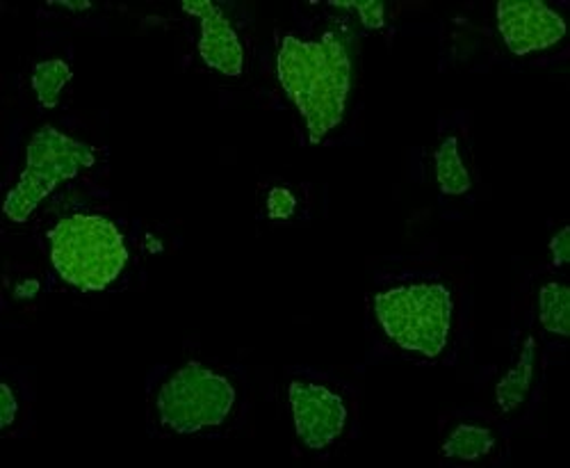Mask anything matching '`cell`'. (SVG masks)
<instances>
[{
  "mask_svg": "<svg viewBox=\"0 0 570 468\" xmlns=\"http://www.w3.org/2000/svg\"><path fill=\"white\" fill-rule=\"evenodd\" d=\"M495 21L504 46L515 58L554 49L568 30L563 17L541 0H502L495 8Z\"/></svg>",
  "mask_w": 570,
  "mask_h": 468,
  "instance_id": "7",
  "label": "cell"
},
{
  "mask_svg": "<svg viewBox=\"0 0 570 468\" xmlns=\"http://www.w3.org/2000/svg\"><path fill=\"white\" fill-rule=\"evenodd\" d=\"M58 8L69 10V12H82V10H89L91 3H58Z\"/></svg>",
  "mask_w": 570,
  "mask_h": 468,
  "instance_id": "18",
  "label": "cell"
},
{
  "mask_svg": "<svg viewBox=\"0 0 570 468\" xmlns=\"http://www.w3.org/2000/svg\"><path fill=\"white\" fill-rule=\"evenodd\" d=\"M46 245L60 279L85 293L110 289L128 263V247L119 226L94 213L62 217L49 231Z\"/></svg>",
  "mask_w": 570,
  "mask_h": 468,
  "instance_id": "4",
  "label": "cell"
},
{
  "mask_svg": "<svg viewBox=\"0 0 570 468\" xmlns=\"http://www.w3.org/2000/svg\"><path fill=\"white\" fill-rule=\"evenodd\" d=\"M71 76V67L60 58L37 62L32 69V89L37 94L39 106L46 110L58 108Z\"/></svg>",
  "mask_w": 570,
  "mask_h": 468,
  "instance_id": "13",
  "label": "cell"
},
{
  "mask_svg": "<svg viewBox=\"0 0 570 468\" xmlns=\"http://www.w3.org/2000/svg\"><path fill=\"white\" fill-rule=\"evenodd\" d=\"M276 74L283 91L299 110L311 145L334 133L352 94V56L347 43L324 32L315 39L283 35L276 53Z\"/></svg>",
  "mask_w": 570,
  "mask_h": 468,
  "instance_id": "2",
  "label": "cell"
},
{
  "mask_svg": "<svg viewBox=\"0 0 570 468\" xmlns=\"http://www.w3.org/2000/svg\"><path fill=\"white\" fill-rule=\"evenodd\" d=\"M539 324L543 332L557 339H568L570 332V291L563 279H550L539 289Z\"/></svg>",
  "mask_w": 570,
  "mask_h": 468,
  "instance_id": "12",
  "label": "cell"
},
{
  "mask_svg": "<svg viewBox=\"0 0 570 468\" xmlns=\"http://www.w3.org/2000/svg\"><path fill=\"white\" fill-rule=\"evenodd\" d=\"M265 208L269 220H291L297 213V197L288 187H272L267 193Z\"/></svg>",
  "mask_w": 570,
  "mask_h": 468,
  "instance_id": "14",
  "label": "cell"
},
{
  "mask_svg": "<svg viewBox=\"0 0 570 468\" xmlns=\"http://www.w3.org/2000/svg\"><path fill=\"white\" fill-rule=\"evenodd\" d=\"M240 374L226 365L185 361L165 368L149 387V426L163 437L226 432L243 407Z\"/></svg>",
  "mask_w": 570,
  "mask_h": 468,
  "instance_id": "1",
  "label": "cell"
},
{
  "mask_svg": "<svg viewBox=\"0 0 570 468\" xmlns=\"http://www.w3.org/2000/svg\"><path fill=\"white\" fill-rule=\"evenodd\" d=\"M539 372V339L528 334L520 343L513 363L495 384V407L502 416H513L528 404Z\"/></svg>",
  "mask_w": 570,
  "mask_h": 468,
  "instance_id": "9",
  "label": "cell"
},
{
  "mask_svg": "<svg viewBox=\"0 0 570 468\" xmlns=\"http://www.w3.org/2000/svg\"><path fill=\"white\" fill-rule=\"evenodd\" d=\"M550 259L557 270H563L570 263V228L561 226L550 241Z\"/></svg>",
  "mask_w": 570,
  "mask_h": 468,
  "instance_id": "17",
  "label": "cell"
},
{
  "mask_svg": "<svg viewBox=\"0 0 570 468\" xmlns=\"http://www.w3.org/2000/svg\"><path fill=\"white\" fill-rule=\"evenodd\" d=\"M434 176L441 195L445 197H463L472 191V174L465 163L461 137L445 135L434 152Z\"/></svg>",
  "mask_w": 570,
  "mask_h": 468,
  "instance_id": "11",
  "label": "cell"
},
{
  "mask_svg": "<svg viewBox=\"0 0 570 468\" xmlns=\"http://www.w3.org/2000/svg\"><path fill=\"white\" fill-rule=\"evenodd\" d=\"M0 398H3V418H0V428H3V432H10L12 426L19 420L21 400L10 382H3V387H0Z\"/></svg>",
  "mask_w": 570,
  "mask_h": 468,
  "instance_id": "16",
  "label": "cell"
},
{
  "mask_svg": "<svg viewBox=\"0 0 570 468\" xmlns=\"http://www.w3.org/2000/svg\"><path fill=\"white\" fill-rule=\"evenodd\" d=\"M500 452V435L482 420H461L454 423L441 446V455L450 461L482 464Z\"/></svg>",
  "mask_w": 570,
  "mask_h": 468,
  "instance_id": "10",
  "label": "cell"
},
{
  "mask_svg": "<svg viewBox=\"0 0 570 468\" xmlns=\"http://www.w3.org/2000/svg\"><path fill=\"white\" fill-rule=\"evenodd\" d=\"M376 326L393 348L420 361L441 359L452 341L454 298L439 279H415L372 298Z\"/></svg>",
  "mask_w": 570,
  "mask_h": 468,
  "instance_id": "3",
  "label": "cell"
},
{
  "mask_svg": "<svg viewBox=\"0 0 570 468\" xmlns=\"http://www.w3.org/2000/svg\"><path fill=\"white\" fill-rule=\"evenodd\" d=\"M336 8H345V10H354L361 19V23L370 30H379L386 26V6L384 3H334Z\"/></svg>",
  "mask_w": 570,
  "mask_h": 468,
  "instance_id": "15",
  "label": "cell"
},
{
  "mask_svg": "<svg viewBox=\"0 0 570 468\" xmlns=\"http://www.w3.org/2000/svg\"><path fill=\"white\" fill-rule=\"evenodd\" d=\"M94 165H97V149L53 126H41L32 133L26 147V167L6 199V217L14 224L28 222L37 206L49 199L62 183Z\"/></svg>",
  "mask_w": 570,
  "mask_h": 468,
  "instance_id": "5",
  "label": "cell"
},
{
  "mask_svg": "<svg viewBox=\"0 0 570 468\" xmlns=\"http://www.w3.org/2000/svg\"><path fill=\"white\" fill-rule=\"evenodd\" d=\"M183 10L199 21V56L217 74L240 78L247 67L245 43L224 14V10L208 0L183 3Z\"/></svg>",
  "mask_w": 570,
  "mask_h": 468,
  "instance_id": "8",
  "label": "cell"
},
{
  "mask_svg": "<svg viewBox=\"0 0 570 468\" xmlns=\"http://www.w3.org/2000/svg\"><path fill=\"white\" fill-rule=\"evenodd\" d=\"M285 396L297 441L306 450L324 452L350 432L352 402L338 384L317 378H293Z\"/></svg>",
  "mask_w": 570,
  "mask_h": 468,
  "instance_id": "6",
  "label": "cell"
}]
</instances>
